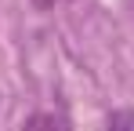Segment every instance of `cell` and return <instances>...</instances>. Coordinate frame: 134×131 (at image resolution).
<instances>
[{
  "label": "cell",
  "instance_id": "obj_1",
  "mask_svg": "<svg viewBox=\"0 0 134 131\" xmlns=\"http://www.w3.org/2000/svg\"><path fill=\"white\" fill-rule=\"evenodd\" d=\"M22 131H72V128H69L65 117H58V113H33L22 124Z\"/></svg>",
  "mask_w": 134,
  "mask_h": 131
},
{
  "label": "cell",
  "instance_id": "obj_2",
  "mask_svg": "<svg viewBox=\"0 0 134 131\" xmlns=\"http://www.w3.org/2000/svg\"><path fill=\"white\" fill-rule=\"evenodd\" d=\"M105 131H134V113L131 109H112L109 120H105Z\"/></svg>",
  "mask_w": 134,
  "mask_h": 131
},
{
  "label": "cell",
  "instance_id": "obj_3",
  "mask_svg": "<svg viewBox=\"0 0 134 131\" xmlns=\"http://www.w3.org/2000/svg\"><path fill=\"white\" fill-rule=\"evenodd\" d=\"M58 4H62V0H33V7H36V11H54Z\"/></svg>",
  "mask_w": 134,
  "mask_h": 131
}]
</instances>
